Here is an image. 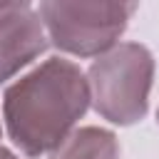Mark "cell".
I'll return each instance as SVG.
<instances>
[{"instance_id": "cell-1", "label": "cell", "mask_w": 159, "mask_h": 159, "mask_svg": "<svg viewBox=\"0 0 159 159\" xmlns=\"http://www.w3.org/2000/svg\"><path fill=\"white\" fill-rule=\"evenodd\" d=\"M89 104L87 72L67 57H50L5 89L2 119L12 144L40 159L77 129Z\"/></svg>"}, {"instance_id": "cell-2", "label": "cell", "mask_w": 159, "mask_h": 159, "mask_svg": "<svg viewBox=\"0 0 159 159\" xmlns=\"http://www.w3.org/2000/svg\"><path fill=\"white\" fill-rule=\"evenodd\" d=\"M94 112L119 127L142 122L149 112L154 55L139 42H117L87 70Z\"/></svg>"}, {"instance_id": "cell-3", "label": "cell", "mask_w": 159, "mask_h": 159, "mask_svg": "<svg viewBox=\"0 0 159 159\" xmlns=\"http://www.w3.org/2000/svg\"><path fill=\"white\" fill-rule=\"evenodd\" d=\"M139 0H40L50 42L72 57H97L114 47Z\"/></svg>"}, {"instance_id": "cell-4", "label": "cell", "mask_w": 159, "mask_h": 159, "mask_svg": "<svg viewBox=\"0 0 159 159\" xmlns=\"http://www.w3.org/2000/svg\"><path fill=\"white\" fill-rule=\"evenodd\" d=\"M40 15L30 7L0 15V82L12 80L50 47Z\"/></svg>"}, {"instance_id": "cell-5", "label": "cell", "mask_w": 159, "mask_h": 159, "mask_svg": "<svg viewBox=\"0 0 159 159\" xmlns=\"http://www.w3.org/2000/svg\"><path fill=\"white\" fill-rule=\"evenodd\" d=\"M47 159H119V142L109 129L80 127Z\"/></svg>"}, {"instance_id": "cell-6", "label": "cell", "mask_w": 159, "mask_h": 159, "mask_svg": "<svg viewBox=\"0 0 159 159\" xmlns=\"http://www.w3.org/2000/svg\"><path fill=\"white\" fill-rule=\"evenodd\" d=\"M32 0H0V15H7L12 10H25L30 7Z\"/></svg>"}, {"instance_id": "cell-7", "label": "cell", "mask_w": 159, "mask_h": 159, "mask_svg": "<svg viewBox=\"0 0 159 159\" xmlns=\"http://www.w3.org/2000/svg\"><path fill=\"white\" fill-rule=\"evenodd\" d=\"M0 159H20L17 154H12L7 147H0Z\"/></svg>"}, {"instance_id": "cell-8", "label": "cell", "mask_w": 159, "mask_h": 159, "mask_svg": "<svg viewBox=\"0 0 159 159\" xmlns=\"http://www.w3.org/2000/svg\"><path fill=\"white\" fill-rule=\"evenodd\" d=\"M157 122H159V109H157Z\"/></svg>"}]
</instances>
